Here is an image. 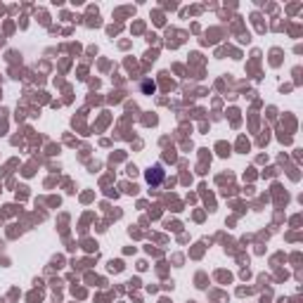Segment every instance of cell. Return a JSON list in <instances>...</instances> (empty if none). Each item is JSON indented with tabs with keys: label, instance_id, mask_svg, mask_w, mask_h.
Masks as SVG:
<instances>
[{
	"label": "cell",
	"instance_id": "obj_1",
	"mask_svg": "<svg viewBox=\"0 0 303 303\" xmlns=\"http://www.w3.org/2000/svg\"><path fill=\"white\" fill-rule=\"evenodd\" d=\"M161 180H163V171H161V166H154V168H149V171H147V183L156 185V183H161Z\"/></svg>",
	"mask_w": 303,
	"mask_h": 303
},
{
	"label": "cell",
	"instance_id": "obj_2",
	"mask_svg": "<svg viewBox=\"0 0 303 303\" xmlns=\"http://www.w3.org/2000/svg\"><path fill=\"white\" fill-rule=\"evenodd\" d=\"M142 88H145V90H147V93H149V90H152V93H154V83H149V81H147V83H145V86H142Z\"/></svg>",
	"mask_w": 303,
	"mask_h": 303
}]
</instances>
